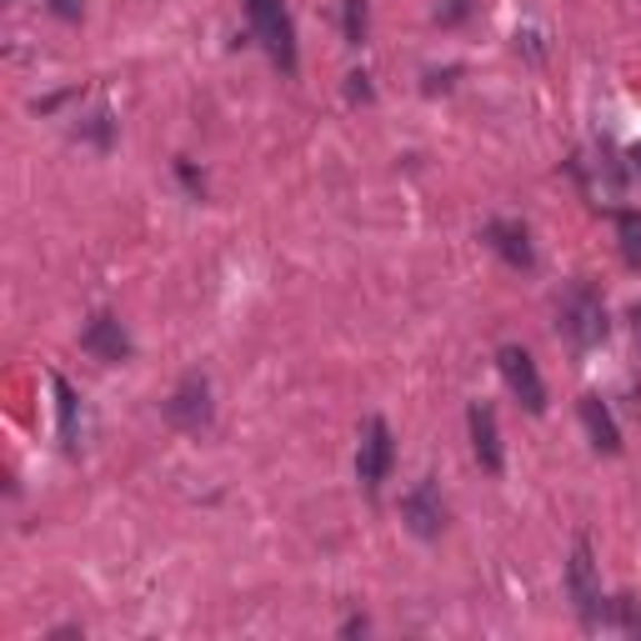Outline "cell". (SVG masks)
<instances>
[{"label": "cell", "mask_w": 641, "mask_h": 641, "mask_svg": "<svg viewBox=\"0 0 641 641\" xmlns=\"http://www.w3.org/2000/svg\"><path fill=\"white\" fill-rule=\"evenodd\" d=\"M166 421L180 431H206L210 426V381L190 371L166 401Z\"/></svg>", "instance_id": "8992f818"}, {"label": "cell", "mask_w": 641, "mask_h": 641, "mask_svg": "<svg viewBox=\"0 0 641 641\" xmlns=\"http://www.w3.org/2000/svg\"><path fill=\"white\" fill-rule=\"evenodd\" d=\"M471 16V0H436V20L441 26H461Z\"/></svg>", "instance_id": "2e32d148"}, {"label": "cell", "mask_w": 641, "mask_h": 641, "mask_svg": "<svg viewBox=\"0 0 641 641\" xmlns=\"http://www.w3.org/2000/svg\"><path fill=\"white\" fill-rule=\"evenodd\" d=\"M351 96H356V100H371V86H366V76H351Z\"/></svg>", "instance_id": "ac0fdd59"}, {"label": "cell", "mask_w": 641, "mask_h": 641, "mask_svg": "<svg viewBox=\"0 0 641 641\" xmlns=\"http://www.w3.org/2000/svg\"><path fill=\"white\" fill-rule=\"evenodd\" d=\"M481 236H486V246L496 250L506 266H516V270L536 266V250H531V236H526V226H521V220H491Z\"/></svg>", "instance_id": "9c48e42d"}, {"label": "cell", "mask_w": 641, "mask_h": 641, "mask_svg": "<svg viewBox=\"0 0 641 641\" xmlns=\"http://www.w3.org/2000/svg\"><path fill=\"white\" fill-rule=\"evenodd\" d=\"M246 16L266 56L280 66V76H290L296 70V26L286 16V0H246Z\"/></svg>", "instance_id": "7a4b0ae2"}, {"label": "cell", "mask_w": 641, "mask_h": 641, "mask_svg": "<svg viewBox=\"0 0 641 641\" xmlns=\"http://www.w3.org/2000/svg\"><path fill=\"white\" fill-rule=\"evenodd\" d=\"M366 26H371L366 0H341V30H346L351 46H361V40H366Z\"/></svg>", "instance_id": "9a60e30c"}, {"label": "cell", "mask_w": 641, "mask_h": 641, "mask_svg": "<svg viewBox=\"0 0 641 641\" xmlns=\"http://www.w3.org/2000/svg\"><path fill=\"white\" fill-rule=\"evenodd\" d=\"M391 461H396V441H391V426L381 416H371L366 426H361V451H356V476L366 491H381V481H386Z\"/></svg>", "instance_id": "277c9868"}, {"label": "cell", "mask_w": 641, "mask_h": 641, "mask_svg": "<svg viewBox=\"0 0 641 641\" xmlns=\"http://www.w3.org/2000/svg\"><path fill=\"white\" fill-rule=\"evenodd\" d=\"M631 326H637V341H641V306L631 310Z\"/></svg>", "instance_id": "d6986e66"}, {"label": "cell", "mask_w": 641, "mask_h": 641, "mask_svg": "<svg viewBox=\"0 0 641 641\" xmlns=\"http://www.w3.org/2000/svg\"><path fill=\"white\" fill-rule=\"evenodd\" d=\"M607 627H621L627 637H641V601L637 596H611V607H607Z\"/></svg>", "instance_id": "5bb4252c"}, {"label": "cell", "mask_w": 641, "mask_h": 641, "mask_svg": "<svg viewBox=\"0 0 641 641\" xmlns=\"http://www.w3.org/2000/svg\"><path fill=\"white\" fill-rule=\"evenodd\" d=\"M401 521H406L421 541L441 536V526H446V506H441V491H436V481H431V476L416 481V486L401 496Z\"/></svg>", "instance_id": "52a82bcc"}, {"label": "cell", "mask_w": 641, "mask_h": 641, "mask_svg": "<svg viewBox=\"0 0 641 641\" xmlns=\"http://www.w3.org/2000/svg\"><path fill=\"white\" fill-rule=\"evenodd\" d=\"M496 366H501V376H506L511 396H516L521 406L531 411V416H541V411H546V386H541V371H536V361H531L521 346H501Z\"/></svg>", "instance_id": "5b68a950"}, {"label": "cell", "mask_w": 641, "mask_h": 641, "mask_svg": "<svg viewBox=\"0 0 641 641\" xmlns=\"http://www.w3.org/2000/svg\"><path fill=\"white\" fill-rule=\"evenodd\" d=\"M50 386H56V406H60V441H66V451H80V396H76V386H70L66 376H50Z\"/></svg>", "instance_id": "7c38bea8"}, {"label": "cell", "mask_w": 641, "mask_h": 641, "mask_svg": "<svg viewBox=\"0 0 641 641\" xmlns=\"http://www.w3.org/2000/svg\"><path fill=\"white\" fill-rule=\"evenodd\" d=\"M581 426H586V436L596 451H607V456L621 451V431H617V421H611V411L601 396H581Z\"/></svg>", "instance_id": "8fae6325"}, {"label": "cell", "mask_w": 641, "mask_h": 641, "mask_svg": "<svg viewBox=\"0 0 641 641\" xmlns=\"http://www.w3.org/2000/svg\"><path fill=\"white\" fill-rule=\"evenodd\" d=\"M566 591H571V607H576L581 627H607V607L611 601L601 596L596 586V561H591V541H576L571 546V561H566Z\"/></svg>", "instance_id": "3957f363"}, {"label": "cell", "mask_w": 641, "mask_h": 641, "mask_svg": "<svg viewBox=\"0 0 641 641\" xmlns=\"http://www.w3.org/2000/svg\"><path fill=\"white\" fill-rule=\"evenodd\" d=\"M556 316H561V336H566L576 351H591L607 341V300H601L586 280H576V286L561 296Z\"/></svg>", "instance_id": "6da1fadb"}, {"label": "cell", "mask_w": 641, "mask_h": 641, "mask_svg": "<svg viewBox=\"0 0 641 641\" xmlns=\"http://www.w3.org/2000/svg\"><path fill=\"white\" fill-rule=\"evenodd\" d=\"M631 166H637V170H641V146H631Z\"/></svg>", "instance_id": "ffe728a7"}, {"label": "cell", "mask_w": 641, "mask_h": 641, "mask_svg": "<svg viewBox=\"0 0 641 641\" xmlns=\"http://www.w3.org/2000/svg\"><path fill=\"white\" fill-rule=\"evenodd\" d=\"M466 421H471V451H476L481 471H491V476H496V471H501V431H496V411H491L486 401H476Z\"/></svg>", "instance_id": "30bf717a"}, {"label": "cell", "mask_w": 641, "mask_h": 641, "mask_svg": "<svg viewBox=\"0 0 641 641\" xmlns=\"http://www.w3.org/2000/svg\"><path fill=\"white\" fill-rule=\"evenodd\" d=\"M80 346H86L96 361H110V366L130 361V336H126V326H120V316H110V310L90 316V326L80 331Z\"/></svg>", "instance_id": "ba28073f"}, {"label": "cell", "mask_w": 641, "mask_h": 641, "mask_svg": "<svg viewBox=\"0 0 641 641\" xmlns=\"http://www.w3.org/2000/svg\"><path fill=\"white\" fill-rule=\"evenodd\" d=\"M617 236H621V256L631 270H641V216L637 210H617Z\"/></svg>", "instance_id": "4fadbf2b"}, {"label": "cell", "mask_w": 641, "mask_h": 641, "mask_svg": "<svg viewBox=\"0 0 641 641\" xmlns=\"http://www.w3.org/2000/svg\"><path fill=\"white\" fill-rule=\"evenodd\" d=\"M50 10H56L60 20H80V0H50Z\"/></svg>", "instance_id": "e0dca14e"}]
</instances>
